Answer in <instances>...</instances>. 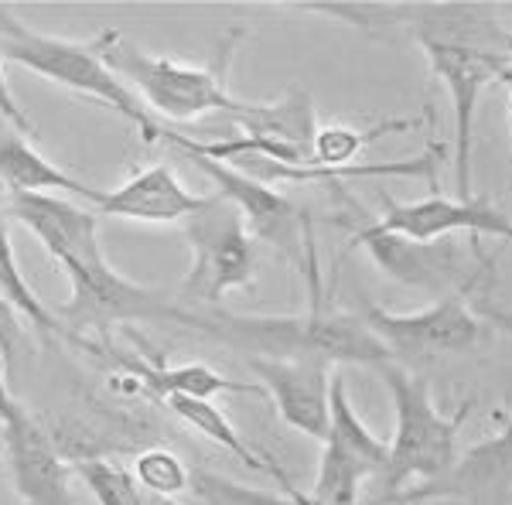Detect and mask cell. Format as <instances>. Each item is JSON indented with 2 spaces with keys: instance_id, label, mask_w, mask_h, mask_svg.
Instances as JSON below:
<instances>
[{
  "instance_id": "6da1fadb",
  "label": "cell",
  "mask_w": 512,
  "mask_h": 505,
  "mask_svg": "<svg viewBox=\"0 0 512 505\" xmlns=\"http://www.w3.org/2000/svg\"><path fill=\"white\" fill-rule=\"evenodd\" d=\"M403 31L431 65V76L448 89L454 117V192L475 198V117L485 89L499 86L512 69L509 35L492 4L441 0L403 4Z\"/></svg>"
},
{
  "instance_id": "7a4b0ae2",
  "label": "cell",
  "mask_w": 512,
  "mask_h": 505,
  "mask_svg": "<svg viewBox=\"0 0 512 505\" xmlns=\"http://www.w3.org/2000/svg\"><path fill=\"white\" fill-rule=\"evenodd\" d=\"M308 308L304 314L263 318L222 308H185L181 328L233 349L239 359H315L325 366H373L393 362L383 342L359 314L328 308L321 291V267H308Z\"/></svg>"
},
{
  "instance_id": "3957f363",
  "label": "cell",
  "mask_w": 512,
  "mask_h": 505,
  "mask_svg": "<svg viewBox=\"0 0 512 505\" xmlns=\"http://www.w3.org/2000/svg\"><path fill=\"white\" fill-rule=\"evenodd\" d=\"M243 31L233 28L219 45L216 59L209 65H188L168 55H154L130 41L123 31H106V65L123 86L144 103L147 113H158L164 120L188 123L202 120L209 113L226 117L239 99L229 93V62H233L236 41Z\"/></svg>"
},
{
  "instance_id": "277c9868",
  "label": "cell",
  "mask_w": 512,
  "mask_h": 505,
  "mask_svg": "<svg viewBox=\"0 0 512 505\" xmlns=\"http://www.w3.org/2000/svg\"><path fill=\"white\" fill-rule=\"evenodd\" d=\"M103 52L106 31H99L89 41L45 35V31L28 28L7 4H0V55H4V62H14L41 79L55 82V86L69 89V93L110 106L144 134V144H158L168 127H161L144 110V103L113 76Z\"/></svg>"
},
{
  "instance_id": "5b68a950",
  "label": "cell",
  "mask_w": 512,
  "mask_h": 505,
  "mask_svg": "<svg viewBox=\"0 0 512 505\" xmlns=\"http://www.w3.org/2000/svg\"><path fill=\"white\" fill-rule=\"evenodd\" d=\"M379 379H383L386 393L393 400V413H396V430L393 441L386 444L390 454H386V471L383 488L386 495L376 499L373 505H386L390 499L407 488V482H434L448 471L454 461H458V437L465 420L472 417L475 396H468L465 403H458L454 413H441L434 403L431 383L427 376H420L417 369H403L396 362H383L376 369Z\"/></svg>"
},
{
  "instance_id": "8992f818",
  "label": "cell",
  "mask_w": 512,
  "mask_h": 505,
  "mask_svg": "<svg viewBox=\"0 0 512 505\" xmlns=\"http://www.w3.org/2000/svg\"><path fill=\"white\" fill-rule=\"evenodd\" d=\"M485 280L437 297L434 304L410 314H396L383 308H366L362 321L383 342L396 366L410 369L414 362H437L454 355H472L495 335V325L506 321V314H478L475 297Z\"/></svg>"
},
{
  "instance_id": "52a82bcc",
  "label": "cell",
  "mask_w": 512,
  "mask_h": 505,
  "mask_svg": "<svg viewBox=\"0 0 512 505\" xmlns=\"http://www.w3.org/2000/svg\"><path fill=\"white\" fill-rule=\"evenodd\" d=\"M192 267L178 287L185 308H219L229 291H250L256 280V239L233 202L212 192L198 212L181 222Z\"/></svg>"
},
{
  "instance_id": "ba28073f",
  "label": "cell",
  "mask_w": 512,
  "mask_h": 505,
  "mask_svg": "<svg viewBox=\"0 0 512 505\" xmlns=\"http://www.w3.org/2000/svg\"><path fill=\"white\" fill-rule=\"evenodd\" d=\"M69 277V301L52 308L72 335L96 331V342H110V328L137 325V321H161V325H181L185 308L178 297L137 284L110 267V260L79 263L62 270Z\"/></svg>"
},
{
  "instance_id": "9c48e42d",
  "label": "cell",
  "mask_w": 512,
  "mask_h": 505,
  "mask_svg": "<svg viewBox=\"0 0 512 505\" xmlns=\"http://www.w3.org/2000/svg\"><path fill=\"white\" fill-rule=\"evenodd\" d=\"M352 243L362 246L379 270L396 284L410 287V291L431 294L434 301L451 291L475 284V280H489L495 270L499 253L489 256L472 239V246H458L454 239H407L396 233H379L366 222V226L352 229Z\"/></svg>"
},
{
  "instance_id": "30bf717a",
  "label": "cell",
  "mask_w": 512,
  "mask_h": 505,
  "mask_svg": "<svg viewBox=\"0 0 512 505\" xmlns=\"http://www.w3.org/2000/svg\"><path fill=\"white\" fill-rule=\"evenodd\" d=\"M0 454L21 505H76L69 458L52 441L48 427L14 396L0 369Z\"/></svg>"
},
{
  "instance_id": "8fae6325",
  "label": "cell",
  "mask_w": 512,
  "mask_h": 505,
  "mask_svg": "<svg viewBox=\"0 0 512 505\" xmlns=\"http://www.w3.org/2000/svg\"><path fill=\"white\" fill-rule=\"evenodd\" d=\"M185 157L205 178H212L216 195L236 205L256 243L274 246L284 260H291L304 273H308V267H315L318 246H315V226H311L308 212L297 209L291 198L280 195L274 185H263V181L243 175L233 164L212 161V157L202 154H185Z\"/></svg>"
},
{
  "instance_id": "7c38bea8",
  "label": "cell",
  "mask_w": 512,
  "mask_h": 505,
  "mask_svg": "<svg viewBox=\"0 0 512 505\" xmlns=\"http://www.w3.org/2000/svg\"><path fill=\"white\" fill-rule=\"evenodd\" d=\"M379 202H383V212L369 222L379 233H396L407 239H448L454 233H468L472 239L492 236L512 243V215L495 209L485 195L461 202V198H444L434 192L420 202H396L393 195L379 192Z\"/></svg>"
},
{
  "instance_id": "4fadbf2b",
  "label": "cell",
  "mask_w": 512,
  "mask_h": 505,
  "mask_svg": "<svg viewBox=\"0 0 512 505\" xmlns=\"http://www.w3.org/2000/svg\"><path fill=\"white\" fill-rule=\"evenodd\" d=\"M256 376V386L274 400L287 427L311 441L328 437V389L332 366L315 359H243Z\"/></svg>"
},
{
  "instance_id": "5bb4252c",
  "label": "cell",
  "mask_w": 512,
  "mask_h": 505,
  "mask_svg": "<svg viewBox=\"0 0 512 505\" xmlns=\"http://www.w3.org/2000/svg\"><path fill=\"white\" fill-rule=\"evenodd\" d=\"M7 215L18 219L62 270L103 260L96 209H82L62 195H7Z\"/></svg>"
},
{
  "instance_id": "9a60e30c",
  "label": "cell",
  "mask_w": 512,
  "mask_h": 505,
  "mask_svg": "<svg viewBox=\"0 0 512 505\" xmlns=\"http://www.w3.org/2000/svg\"><path fill=\"white\" fill-rule=\"evenodd\" d=\"M512 485V417L502 424L489 441L468 447L441 478L417 488H403L386 505H424V502H461V499H485Z\"/></svg>"
},
{
  "instance_id": "2e32d148",
  "label": "cell",
  "mask_w": 512,
  "mask_h": 505,
  "mask_svg": "<svg viewBox=\"0 0 512 505\" xmlns=\"http://www.w3.org/2000/svg\"><path fill=\"white\" fill-rule=\"evenodd\" d=\"M209 195H195L181 185L171 164H151V168L130 175L113 192H99L96 215H117L134 222H185L198 212Z\"/></svg>"
},
{
  "instance_id": "e0dca14e",
  "label": "cell",
  "mask_w": 512,
  "mask_h": 505,
  "mask_svg": "<svg viewBox=\"0 0 512 505\" xmlns=\"http://www.w3.org/2000/svg\"><path fill=\"white\" fill-rule=\"evenodd\" d=\"M0 181L7 185V195H79L96 205L99 188L86 185L82 178L69 175L55 161L21 134L0 137Z\"/></svg>"
},
{
  "instance_id": "ac0fdd59",
  "label": "cell",
  "mask_w": 512,
  "mask_h": 505,
  "mask_svg": "<svg viewBox=\"0 0 512 505\" xmlns=\"http://www.w3.org/2000/svg\"><path fill=\"white\" fill-rule=\"evenodd\" d=\"M161 407H168L175 417L181 420L185 427L198 430L202 437H209L212 444H219L222 451H229L233 458L243 461L246 468L260 471V475L274 478V482L284 488V495H291V499H304L301 492L294 488L291 478L284 475V471L277 468V461H267L260 458V454L253 451L250 444L243 441V434L233 427V420L226 417V410L219 407L216 400H192V396H168V400H161Z\"/></svg>"
},
{
  "instance_id": "d6986e66",
  "label": "cell",
  "mask_w": 512,
  "mask_h": 505,
  "mask_svg": "<svg viewBox=\"0 0 512 505\" xmlns=\"http://www.w3.org/2000/svg\"><path fill=\"white\" fill-rule=\"evenodd\" d=\"M0 294H4V301L11 304L21 318H28L38 331H45V335L62 338V342L82 349L86 338L72 335V331L59 321V314L52 311V304L41 301V294L28 284V277H24V270L18 263V250H14V239H11V222H7L4 209H0Z\"/></svg>"
},
{
  "instance_id": "ffe728a7",
  "label": "cell",
  "mask_w": 512,
  "mask_h": 505,
  "mask_svg": "<svg viewBox=\"0 0 512 505\" xmlns=\"http://www.w3.org/2000/svg\"><path fill=\"white\" fill-rule=\"evenodd\" d=\"M325 441L338 444L342 451H349L352 458H359L362 465L379 478L386 471V447L373 430L366 427V420L355 413L349 383H345V372H332V389H328V437Z\"/></svg>"
},
{
  "instance_id": "44dd1931",
  "label": "cell",
  "mask_w": 512,
  "mask_h": 505,
  "mask_svg": "<svg viewBox=\"0 0 512 505\" xmlns=\"http://www.w3.org/2000/svg\"><path fill=\"white\" fill-rule=\"evenodd\" d=\"M130 475L140 485V492L154 495V499H178V495L188 492V482H192V468L164 444L140 447L134 461H130Z\"/></svg>"
},
{
  "instance_id": "7402d4cb",
  "label": "cell",
  "mask_w": 512,
  "mask_h": 505,
  "mask_svg": "<svg viewBox=\"0 0 512 505\" xmlns=\"http://www.w3.org/2000/svg\"><path fill=\"white\" fill-rule=\"evenodd\" d=\"M76 478L86 485V492L93 495L96 505H147V495L140 492L127 465L113 458H93L72 465Z\"/></svg>"
},
{
  "instance_id": "603a6c76",
  "label": "cell",
  "mask_w": 512,
  "mask_h": 505,
  "mask_svg": "<svg viewBox=\"0 0 512 505\" xmlns=\"http://www.w3.org/2000/svg\"><path fill=\"white\" fill-rule=\"evenodd\" d=\"M188 495H195L198 505H308V499H291V495L246 488L233 482V478L216 475V471H209V468H192Z\"/></svg>"
},
{
  "instance_id": "cb8c5ba5",
  "label": "cell",
  "mask_w": 512,
  "mask_h": 505,
  "mask_svg": "<svg viewBox=\"0 0 512 505\" xmlns=\"http://www.w3.org/2000/svg\"><path fill=\"white\" fill-rule=\"evenodd\" d=\"M21 338H24L21 314L4 301V294H0V369H4L7 383H11V376H14V359H18Z\"/></svg>"
},
{
  "instance_id": "d4e9b609",
  "label": "cell",
  "mask_w": 512,
  "mask_h": 505,
  "mask_svg": "<svg viewBox=\"0 0 512 505\" xmlns=\"http://www.w3.org/2000/svg\"><path fill=\"white\" fill-rule=\"evenodd\" d=\"M0 120L11 123L14 134H21L28 140L35 137V120L24 113V106L11 93V82H7V72H4V55H0Z\"/></svg>"
},
{
  "instance_id": "484cf974",
  "label": "cell",
  "mask_w": 512,
  "mask_h": 505,
  "mask_svg": "<svg viewBox=\"0 0 512 505\" xmlns=\"http://www.w3.org/2000/svg\"><path fill=\"white\" fill-rule=\"evenodd\" d=\"M502 89H506V99H509V127H512V69L502 76V82H499Z\"/></svg>"
},
{
  "instance_id": "4316f807",
  "label": "cell",
  "mask_w": 512,
  "mask_h": 505,
  "mask_svg": "<svg viewBox=\"0 0 512 505\" xmlns=\"http://www.w3.org/2000/svg\"><path fill=\"white\" fill-rule=\"evenodd\" d=\"M509 59H512V35H509Z\"/></svg>"
},
{
  "instance_id": "83f0119b",
  "label": "cell",
  "mask_w": 512,
  "mask_h": 505,
  "mask_svg": "<svg viewBox=\"0 0 512 505\" xmlns=\"http://www.w3.org/2000/svg\"><path fill=\"white\" fill-rule=\"evenodd\" d=\"M0 465H4V454H0Z\"/></svg>"
},
{
  "instance_id": "f1b7e54d",
  "label": "cell",
  "mask_w": 512,
  "mask_h": 505,
  "mask_svg": "<svg viewBox=\"0 0 512 505\" xmlns=\"http://www.w3.org/2000/svg\"><path fill=\"white\" fill-rule=\"evenodd\" d=\"M434 505H444V502H434Z\"/></svg>"
}]
</instances>
